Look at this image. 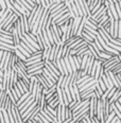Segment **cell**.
<instances>
[{
  "label": "cell",
  "instance_id": "obj_22",
  "mask_svg": "<svg viewBox=\"0 0 121 123\" xmlns=\"http://www.w3.org/2000/svg\"><path fill=\"white\" fill-rule=\"evenodd\" d=\"M65 119H72V111L66 106L65 108Z\"/></svg>",
  "mask_w": 121,
  "mask_h": 123
},
{
  "label": "cell",
  "instance_id": "obj_9",
  "mask_svg": "<svg viewBox=\"0 0 121 123\" xmlns=\"http://www.w3.org/2000/svg\"><path fill=\"white\" fill-rule=\"evenodd\" d=\"M44 63H45L46 64V65H47L48 66V67L49 68H50L51 69V70H52L53 71V72H54L55 74H56V75H60V72H58V70H57V69H56V67H55V65H54V64H53L52 63V62H50V61H45V62H44Z\"/></svg>",
  "mask_w": 121,
  "mask_h": 123
},
{
  "label": "cell",
  "instance_id": "obj_24",
  "mask_svg": "<svg viewBox=\"0 0 121 123\" xmlns=\"http://www.w3.org/2000/svg\"><path fill=\"white\" fill-rule=\"evenodd\" d=\"M107 46H108L109 48H112V49H114V50H116V51H118V52H120L121 51V47L120 46H117V45H114V43H106Z\"/></svg>",
  "mask_w": 121,
  "mask_h": 123
},
{
  "label": "cell",
  "instance_id": "obj_27",
  "mask_svg": "<svg viewBox=\"0 0 121 123\" xmlns=\"http://www.w3.org/2000/svg\"><path fill=\"white\" fill-rule=\"evenodd\" d=\"M47 105H49V106H50V107H52L53 109H55L56 107H57L58 105H60V103H58V100H57V101H54V102H52V103L47 104Z\"/></svg>",
  "mask_w": 121,
  "mask_h": 123
},
{
  "label": "cell",
  "instance_id": "obj_11",
  "mask_svg": "<svg viewBox=\"0 0 121 123\" xmlns=\"http://www.w3.org/2000/svg\"><path fill=\"white\" fill-rule=\"evenodd\" d=\"M13 52H7L6 54V61H4V64H3V67H2V71H6L7 67H9V64H10V58H11V55H12Z\"/></svg>",
  "mask_w": 121,
  "mask_h": 123
},
{
  "label": "cell",
  "instance_id": "obj_2",
  "mask_svg": "<svg viewBox=\"0 0 121 123\" xmlns=\"http://www.w3.org/2000/svg\"><path fill=\"white\" fill-rule=\"evenodd\" d=\"M97 98L96 97H92V98L89 100V105H88V117L94 118L96 117V107H97Z\"/></svg>",
  "mask_w": 121,
  "mask_h": 123
},
{
  "label": "cell",
  "instance_id": "obj_21",
  "mask_svg": "<svg viewBox=\"0 0 121 123\" xmlns=\"http://www.w3.org/2000/svg\"><path fill=\"white\" fill-rule=\"evenodd\" d=\"M42 73H43V69H39V70H36V71H33V72L28 73V79L31 78V76H37V75H40Z\"/></svg>",
  "mask_w": 121,
  "mask_h": 123
},
{
  "label": "cell",
  "instance_id": "obj_17",
  "mask_svg": "<svg viewBox=\"0 0 121 123\" xmlns=\"http://www.w3.org/2000/svg\"><path fill=\"white\" fill-rule=\"evenodd\" d=\"M115 4V9H116V13H117L119 19H121V3L120 2H116Z\"/></svg>",
  "mask_w": 121,
  "mask_h": 123
},
{
  "label": "cell",
  "instance_id": "obj_15",
  "mask_svg": "<svg viewBox=\"0 0 121 123\" xmlns=\"http://www.w3.org/2000/svg\"><path fill=\"white\" fill-rule=\"evenodd\" d=\"M22 22H24V25H25V33L30 32V28H29V22H28V16L27 15H22Z\"/></svg>",
  "mask_w": 121,
  "mask_h": 123
},
{
  "label": "cell",
  "instance_id": "obj_26",
  "mask_svg": "<svg viewBox=\"0 0 121 123\" xmlns=\"http://www.w3.org/2000/svg\"><path fill=\"white\" fill-rule=\"evenodd\" d=\"M19 1H20V2H21V3H22V4H24V6H25V9H27V10H28V11H31V10H32V9H33V7H32V6H30V4H29V3H28V2H27V1H25V0H19Z\"/></svg>",
  "mask_w": 121,
  "mask_h": 123
},
{
  "label": "cell",
  "instance_id": "obj_3",
  "mask_svg": "<svg viewBox=\"0 0 121 123\" xmlns=\"http://www.w3.org/2000/svg\"><path fill=\"white\" fill-rule=\"evenodd\" d=\"M60 46H61V45H55V43H53V45L51 46V50H50V54H49L48 61H50V62H54L55 56H56V53H57Z\"/></svg>",
  "mask_w": 121,
  "mask_h": 123
},
{
  "label": "cell",
  "instance_id": "obj_34",
  "mask_svg": "<svg viewBox=\"0 0 121 123\" xmlns=\"http://www.w3.org/2000/svg\"><path fill=\"white\" fill-rule=\"evenodd\" d=\"M3 12H4V11H1V10H0V17L2 16V14H3Z\"/></svg>",
  "mask_w": 121,
  "mask_h": 123
},
{
  "label": "cell",
  "instance_id": "obj_32",
  "mask_svg": "<svg viewBox=\"0 0 121 123\" xmlns=\"http://www.w3.org/2000/svg\"><path fill=\"white\" fill-rule=\"evenodd\" d=\"M25 1H27V2H28V3H29V4H30V6H32V7H33V6H36V4H35V3H33V2H32V1H31V0H25Z\"/></svg>",
  "mask_w": 121,
  "mask_h": 123
},
{
  "label": "cell",
  "instance_id": "obj_31",
  "mask_svg": "<svg viewBox=\"0 0 121 123\" xmlns=\"http://www.w3.org/2000/svg\"><path fill=\"white\" fill-rule=\"evenodd\" d=\"M39 6H42L43 7H47L46 6V3H45V0H39Z\"/></svg>",
  "mask_w": 121,
  "mask_h": 123
},
{
  "label": "cell",
  "instance_id": "obj_12",
  "mask_svg": "<svg viewBox=\"0 0 121 123\" xmlns=\"http://www.w3.org/2000/svg\"><path fill=\"white\" fill-rule=\"evenodd\" d=\"M30 94H31V93H30L29 91H28V92H25L24 94H21V96H20V98H19L18 100H17V102H16V106H19V105L21 104L22 102H24L25 100L27 99V98H28V97H29V96H30Z\"/></svg>",
  "mask_w": 121,
  "mask_h": 123
},
{
  "label": "cell",
  "instance_id": "obj_37",
  "mask_svg": "<svg viewBox=\"0 0 121 123\" xmlns=\"http://www.w3.org/2000/svg\"><path fill=\"white\" fill-rule=\"evenodd\" d=\"M117 1H118V2H120V3H121V0H117Z\"/></svg>",
  "mask_w": 121,
  "mask_h": 123
},
{
  "label": "cell",
  "instance_id": "obj_10",
  "mask_svg": "<svg viewBox=\"0 0 121 123\" xmlns=\"http://www.w3.org/2000/svg\"><path fill=\"white\" fill-rule=\"evenodd\" d=\"M36 106H37V104L35 103V102H33V103L31 104L30 106L28 107V108L25 109V111H24V112H22V114H21V119H22V118H24V117H25V116H27V115L29 114L30 111H32L33 109H34V108H35V107H36Z\"/></svg>",
  "mask_w": 121,
  "mask_h": 123
},
{
  "label": "cell",
  "instance_id": "obj_20",
  "mask_svg": "<svg viewBox=\"0 0 121 123\" xmlns=\"http://www.w3.org/2000/svg\"><path fill=\"white\" fill-rule=\"evenodd\" d=\"M121 72V63H119V64H117V65L115 66V68L112 70V73L114 74H118V73H120Z\"/></svg>",
  "mask_w": 121,
  "mask_h": 123
},
{
  "label": "cell",
  "instance_id": "obj_19",
  "mask_svg": "<svg viewBox=\"0 0 121 123\" xmlns=\"http://www.w3.org/2000/svg\"><path fill=\"white\" fill-rule=\"evenodd\" d=\"M68 60H69V63H70L71 70H72V72H74V71H76V64H74V62H73L72 55H68Z\"/></svg>",
  "mask_w": 121,
  "mask_h": 123
},
{
  "label": "cell",
  "instance_id": "obj_14",
  "mask_svg": "<svg viewBox=\"0 0 121 123\" xmlns=\"http://www.w3.org/2000/svg\"><path fill=\"white\" fill-rule=\"evenodd\" d=\"M72 89H73V92H74V96H76V102H78V103H80L82 100H81V96H80V91H79L78 86H76V85H73V86H72Z\"/></svg>",
  "mask_w": 121,
  "mask_h": 123
},
{
  "label": "cell",
  "instance_id": "obj_38",
  "mask_svg": "<svg viewBox=\"0 0 121 123\" xmlns=\"http://www.w3.org/2000/svg\"><path fill=\"white\" fill-rule=\"evenodd\" d=\"M24 123H27V122H24Z\"/></svg>",
  "mask_w": 121,
  "mask_h": 123
},
{
  "label": "cell",
  "instance_id": "obj_6",
  "mask_svg": "<svg viewBox=\"0 0 121 123\" xmlns=\"http://www.w3.org/2000/svg\"><path fill=\"white\" fill-rule=\"evenodd\" d=\"M69 18H70V17H69V14H68V13H65V14H64L63 16L60 17V18L56 20V21H54V24L57 25V27H61V25H65L66 22H68Z\"/></svg>",
  "mask_w": 121,
  "mask_h": 123
},
{
  "label": "cell",
  "instance_id": "obj_30",
  "mask_svg": "<svg viewBox=\"0 0 121 123\" xmlns=\"http://www.w3.org/2000/svg\"><path fill=\"white\" fill-rule=\"evenodd\" d=\"M90 121H91V123H101V122H100V121H99V120H98V119H97V118H96V117L91 118V119H90Z\"/></svg>",
  "mask_w": 121,
  "mask_h": 123
},
{
  "label": "cell",
  "instance_id": "obj_1",
  "mask_svg": "<svg viewBox=\"0 0 121 123\" xmlns=\"http://www.w3.org/2000/svg\"><path fill=\"white\" fill-rule=\"evenodd\" d=\"M50 31H51V34H52L54 43L55 45H61V36H62L61 29L54 24V22H52L50 25Z\"/></svg>",
  "mask_w": 121,
  "mask_h": 123
},
{
  "label": "cell",
  "instance_id": "obj_35",
  "mask_svg": "<svg viewBox=\"0 0 121 123\" xmlns=\"http://www.w3.org/2000/svg\"><path fill=\"white\" fill-rule=\"evenodd\" d=\"M116 123H121V120H117V122Z\"/></svg>",
  "mask_w": 121,
  "mask_h": 123
},
{
  "label": "cell",
  "instance_id": "obj_23",
  "mask_svg": "<svg viewBox=\"0 0 121 123\" xmlns=\"http://www.w3.org/2000/svg\"><path fill=\"white\" fill-rule=\"evenodd\" d=\"M11 13V11H9V10H6V11L3 12V14H2V16L0 17V25H1L2 24H3V21H4V19L6 18V16Z\"/></svg>",
  "mask_w": 121,
  "mask_h": 123
},
{
  "label": "cell",
  "instance_id": "obj_4",
  "mask_svg": "<svg viewBox=\"0 0 121 123\" xmlns=\"http://www.w3.org/2000/svg\"><path fill=\"white\" fill-rule=\"evenodd\" d=\"M98 34L101 36V38L105 42V43H108L109 40L113 38V37L108 34V33L106 32V31L103 29V28H99V29H98Z\"/></svg>",
  "mask_w": 121,
  "mask_h": 123
},
{
  "label": "cell",
  "instance_id": "obj_13",
  "mask_svg": "<svg viewBox=\"0 0 121 123\" xmlns=\"http://www.w3.org/2000/svg\"><path fill=\"white\" fill-rule=\"evenodd\" d=\"M46 99H45V94H42V97H40V99H39V102H38V104H37V107L39 108V111H42V109L44 108V107L46 106Z\"/></svg>",
  "mask_w": 121,
  "mask_h": 123
},
{
  "label": "cell",
  "instance_id": "obj_39",
  "mask_svg": "<svg viewBox=\"0 0 121 123\" xmlns=\"http://www.w3.org/2000/svg\"><path fill=\"white\" fill-rule=\"evenodd\" d=\"M79 123H81V122H79Z\"/></svg>",
  "mask_w": 121,
  "mask_h": 123
},
{
  "label": "cell",
  "instance_id": "obj_8",
  "mask_svg": "<svg viewBox=\"0 0 121 123\" xmlns=\"http://www.w3.org/2000/svg\"><path fill=\"white\" fill-rule=\"evenodd\" d=\"M119 97H121V89H116V91L114 92V94L112 96V98H110L108 100V103H114V102H116L118 100V98Z\"/></svg>",
  "mask_w": 121,
  "mask_h": 123
},
{
  "label": "cell",
  "instance_id": "obj_28",
  "mask_svg": "<svg viewBox=\"0 0 121 123\" xmlns=\"http://www.w3.org/2000/svg\"><path fill=\"white\" fill-rule=\"evenodd\" d=\"M0 10H1V11H6V3H4V0H0Z\"/></svg>",
  "mask_w": 121,
  "mask_h": 123
},
{
  "label": "cell",
  "instance_id": "obj_18",
  "mask_svg": "<svg viewBox=\"0 0 121 123\" xmlns=\"http://www.w3.org/2000/svg\"><path fill=\"white\" fill-rule=\"evenodd\" d=\"M14 54L16 55V56L19 58L20 61H22V62H25V60H27V57H25V56L24 54H21V53H20V52H19V51L17 50V49H15V51H14Z\"/></svg>",
  "mask_w": 121,
  "mask_h": 123
},
{
  "label": "cell",
  "instance_id": "obj_36",
  "mask_svg": "<svg viewBox=\"0 0 121 123\" xmlns=\"http://www.w3.org/2000/svg\"><path fill=\"white\" fill-rule=\"evenodd\" d=\"M31 1H32V2H33V3H35V0H31Z\"/></svg>",
  "mask_w": 121,
  "mask_h": 123
},
{
  "label": "cell",
  "instance_id": "obj_5",
  "mask_svg": "<svg viewBox=\"0 0 121 123\" xmlns=\"http://www.w3.org/2000/svg\"><path fill=\"white\" fill-rule=\"evenodd\" d=\"M81 19L82 17H74L73 20H72V29H71V37L72 36H76V30L79 28V25L81 22Z\"/></svg>",
  "mask_w": 121,
  "mask_h": 123
},
{
  "label": "cell",
  "instance_id": "obj_7",
  "mask_svg": "<svg viewBox=\"0 0 121 123\" xmlns=\"http://www.w3.org/2000/svg\"><path fill=\"white\" fill-rule=\"evenodd\" d=\"M85 21H86V16H82L81 22H80V25H79V28H78V30H76V36H78V37H81V33L83 32L84 25H85Z\"/></svg>",
  "mask_w": 121,
  "mask_h": 123
},
{
  "label": "cell",
  "instance_id": "obj_25",
  "mask_svg": "<svg viewBox=\"0 0 121 123\" xmlns=\"http://www.w3.org/2000/svg\"><path fill=\"white\" fill-rule=\"evenodd\" d=\"M70 6H71V10H72V12L74 14V17H79V13H78V10H76V4H74V2H71Z\"/></svg>",
  "mask_w": 121,
  "mask_h": 123
},
{
  "label": "cell",
  "instance_id": "obj_29",
  "mask_svg": "<svg viewBox=\"0 0 121 123\" xmlns=\"http://www.w3.org/2000/svg\"><path fill=\"white\" fill-rule=\"evenodd\" d=\"M76 101H71L70 103L68 104V106H67V107H68V108H69V109H70V111H71V109L73 108V106H74V105H76Z\"/></svg>",
  "mask_w": 121,
  "mask_h": 123
},
{
  "label": "cell",
  "instance_id": "obj_16",
  "mask_svg": "<svg viewBox=\"0 0 121 123\" xmlns=\"http://www.w3.org/2000/svg\"><path fill=\"white\" fill-rule=\"evenodd\" d=\"M79 38H81V37H78V36H72V37H70V38H68V39L66 40L65 43H64V45L63 46H70L72 43H74L76 39H79Z\"/></svg>",
  "mask_w": 121,
  "mask_h": 123
},
{
  "label": "cell",
  "instance_id": "obj_33",
  "mask_svg": "<svg viewBox=\"0 0 121 123\" xmlns=\"http://www.w3.org/2000/svg\"><path fill=\"white\" fill-rule=\"evenodd\" d=\"M27 123H36V122H34L33 120H28V121H25Z\"/></svg>",
  "mask_w": 121,
  "mask_h": 123
}]
</instances>
